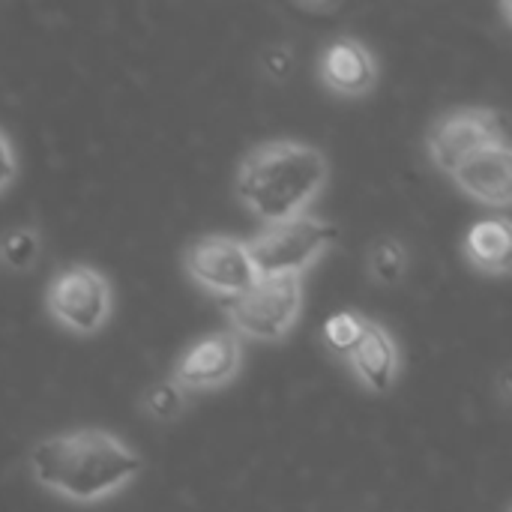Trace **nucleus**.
Instances as JSON below:
<instances>
[{
  "label": "nucleus",
  "instance_id": "nucleus-12",
  "mask_svg": "<svg viewBox=\"0 0 512 512\" xmlns=\"http://www.w3.org/2000/svg\"><path fill=\"white\" fill-rule=\"evenodd\" d=\"M462 255L483 276H507L512 270V228L507 216L477 219L462 240Z\"/></svg>",
  "mask_w": 512,
  "mask_h": 512
},
{
  "label": "nucleus",
  "instance_id": "nucleus-15",
  "mask_svg": "<svg viewBox=\"0 0 512 512\" xmlns=\"http://www.w3.org/2000/svg\"><path fill=\"white\" fill-rule=\"evenodd\" d=\"M186 408H189V393L171 375L147 384L138 396L141 417H147L153 423H177L186 414Z\"/></svg>",
  "mask_w": 512,
  "mask_h": 512
},
{
  "label": "nucleus",
  "instance_id": "nucleus-14",
  "mask_svg": "<svg viewBox=\"0 0 512 512\" xmlns=\"http://www.w3.org/2000/svg\"><path fill=\"white\" fill-rule=\"evenodd\" d=\"M408 267H411V252L393 234H381L366 246V273L375 285L381 288L399 285L408 276Z\"/></svg>",
  "mask_w": 512,
  "mask_h": 512
},
{
  "label": "nucleus",
  "instance_id": "nucleus-11",
  "mask_svg": "<svg viewBox=\"0 0 512 512\" xmlns=\"http://www.w3.org/2000/svg\"><path fill=\"white\" fill-rule=\"evenodd\" d=\"M345 366L357 378V384L372 393V396H387L393 393L399 372H402V348L399 339L393 336L390 327H384L375 318H366L363 336L357 348L348 354Z\"/></svg>",
  "mask_w": 512,
  "mask_h": 512
},
{
  "label": "nucleus",
  "instance_id": "nucleus-18",
  "mask_svg": "<svg viewBox=\"0 0 512 512\" xmlns=\"http://www.w3.org/2000/svg\"><path fill=\"white\" fill-rule=\"evenodd\" d=\"M18 168H21V162H18L15 141H12V135L0 126V195L18 180Z\"/></svg>",
  "mask_w": 512,
  "mask_h": 512
},
{
  "label": "nucleus",
  "instance_id": "nucleus-6",
  "mask_svg": "<svg viewBox=\"0 0 512 512\" xmlns=\"http://www.w3.org/2000/svg\"><path fill=\"white\" fill-rule=\"evenodd\" d=\"M510 138V120L507 111L492 105H456L441 111L426 126V156L429 162L447 174L459 159L474 153L477 147H486L492 141Z\"/></svg>",
  "mask_w": 512,
  "mask_h": 512
},
{
  "label": "nucleus",
  "instance_id": "nucleus-8",
  "mask_svg": "<svg viewBox=\"0 0 512 512\" xmlns=\"http://www.w3.org/2000/svg\"><path fill=\"white\" fill-rule=\"evenodd\" d=\"M243 372V342L225 327L192 339L174 360L171 378L186 393H213L231 387Z\"/></svg>",
  "mask_w": 512,
  "mask_h": 512
},
{
  "label": "nucleus",
  "instance_id": "nucleus-2",
  "mask_svg": "<svg viewBox=\"0 0 512 512\" xmlns=\"http://www.w3.org/2000/svg\"><path fill=\"white\" fill-rule=\"evenodd\" d=\"M330 180V159L318 144L300 138H270L249 147L234 171L240 207L261 225L312 213Z\"/></svg>",
  "mask_w": 512,
  "mask_h": 512
},
{
  "label": "nucleus",
  "instance_id": "nucleus-5",
  "mask_svg": "<svg viewBox=\"0 0 512 512\" xmlns=\"http://www.w3.org/2000/svg\"><path fill=\"white\" fill-rule=\"evenodd\" d=\"M228 330L243 342H282L303 312V279H255L243 294L219 300Z\"/></svg>",
  "mask_w": 512,
  "mask_h": 512
},
{
  "label": "nucleus",
  "instance_id": "nucleus-17",
  "mask_svg": "<svg viewBox=\"0 0 512 512\" xmlns=\"http://www.w3.org/2000/svg\"><path fill=\"white\" fill-rule=\"evenodd\" d=\"M258 66L267 78L273 81H288L291 72H294V51L288 42H273V45H264L261 48V57H258Z\"/></svg>",
  "mask_w": 512,
  "mask_h": 512
},
{
  "label": "nucleus",
  "instance_id": "nucleus-10",
  "mask_svg": "<svg viewBox=\"0 0 512 512\" xmlns=\"http://www.w3.org/2000/svg\"><path fill=\"white\" fill-rule=\"evenodd\" d=\"M447 177L459 192L474 198L483 207L507 210L512 201V144L510 138L477 147L459 159Z\"/></svg>",
  "mask_w": 512,
  "mask_h": 512
},
{
  "label": "nucleus",
  "instance_id": "nucleus-7",
  "mask_svg": "<svg viewBox=\"0 0 512 512\" xmlns=\"http://www.w3.org/2000/svg\"><path fill=\"white\" fill-rule=\"evenodd\" d=\"M183 273L195 288L219 300L243 294L258 279L246 240L222 231L198 234L183 246Z\"/></svg>",
  "mask_w": 512,
  "mask_h": 512
},
{
  "label": "nucleus",
  "instance_id": "nucleus-13",
  "mask_svg": "<svg viewBox=\"0 0 512 512\" xmlns=\"http://www.w3.org/2000/svg\"><path fill=\"white\" fill-rule=\"evenodd\" d=\"M42 231L39 225H12L0 231V270L9 276H27L42 258Z\"/></svg>",
  "mask_w": 512,
  "mask_h": 512
},
{
  "label": "nucleus",
  "instance_id": "nucleus-1",
  "mask_svg": "<svg viewBox=\"0 0 512 512\" xmlns=\"http://www.w3.org/2000/svg\"><path fill=\"white\" fill-rule=\"evenodd\" d=\"M144 471V456L117 432L102 426H78L33 441L27 453L30 480L48 495L96 507L126 492Z\"/></svg>",
  "mask_w": 512,
  "mask_h": 512
},
{
  "label": "nucleus",
  "instance_id": "nucleus-16",
  "mask_svg": "<svg viewBox=\"0 0 512 512\" xmlns=\"http://www.w3.org/2000/svg\"><path fill=\"white\" fill-rule=\"evenodd\" d=\"M363 324L366 315H360L357 309H339L333 312L324 327H321V342L327 348V354H333L336 360H348V354L357 348L360 336H363Z\"/></svg>",
  "mask_w": 512,
  "mask_h": 512
},
{
  "label": "nucleus",
  "instance_id": "nucleus-9",
  "mask_svg": "<svg viewBox=\"0 0 512 512\" xmlns=\"http://www.w3.org/2000/svg\"><path fill=\"white\" fill-rule=\"evenodd\" d=\"M324 90L342 99H363L378 87L381 66L375 51L357 36H333L321 45L315 63Z\"/></svg>",
  "mask_w": 512,
  "mask_h": 512
},
{
  "label": "nucleus",
  "instance_id": "nucleus-4",
  "mask_svg": "<svg viewBox=\"0 0 512 512\" xmlns=\"http://www.w3.org/2000/svg\"><path fill=\"white\" fill-rule=\"evenodd\" d=\"M42 306L60 330L90 339L102 333L114 315V285L99 267L75 261L45 282Z\"/></svg>",
  "mask_w": 512,
  "mask_h": 512
},
{
  "label": "nucleus",
  "instance_id": "nucleus-3",
  "mask_svg": "<svg viewBox=\"0 0 512 512\" xmlns=\"http://www.w3.org/2000/svg\"><path fill=\"white\" fill-rule=\"evenodd\" d=\"M336 234L339 228L330 219L303 213L285 222L261 225L258 234L246 240V249L258 279H306V273L336 243Z\"/></svg>",
  "mask_w": 512,
  "mask_h": 512
}]
</instances>
